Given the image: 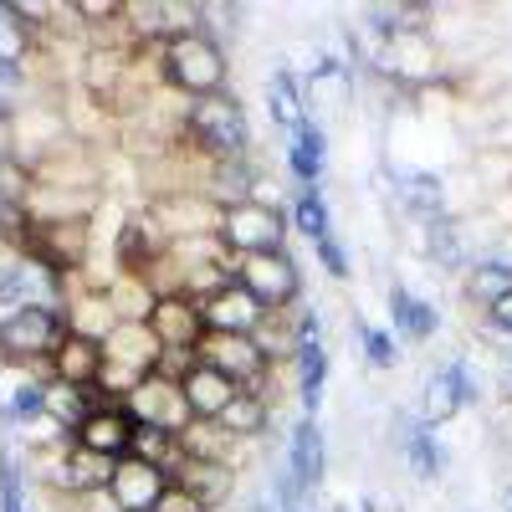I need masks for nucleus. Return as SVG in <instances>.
<instances>
[{
  "instance_id": "1",
  "label": "nucleus",
  "mask_w": 512,
  "mask_h": 512,
  "mask_svg": "<svg viewBox=\"0 0 512 512\" xmlns=\"http://www.w3.org/2000/svg\"><path fill=\"white\" fill-rule=\"evenodd\" d=\"M164 88L180 98H216L231 93V52L221 47L205 26L200 31H180L164 41Z\"/></svg>"
},
{
  "instance_id": "2",
  "label": "nucleus",
  "mask_w": 512,
  "mask_h": 512,
  "mask_svg": "<svg viewBox=\"0 0 512 512\" xmlns=\"http://www.w3.org/2000/svg\"><path fill=\"white\" fill-rule=\"evenodd\" d=\"M67 344V313L62 308H21L0 323V364L31 369L52 384V359Z\"/></svg>"
},
{
  "instance_id": "3",
  "label": "nucleus",
  "mask_w": 512,
  "mask_h": 512,
  "mask_svg": "<svg viewBox=\"0 0 512 512\" xmlns=\"http://www.w3.org/2000/svg\"><path fill=\"white\" fill-rule=\"evenodd\" d=\"M185 144L205 159H246L251 154V118L236 93L195 98L185 108Z\"/></svg>"
},
{
  "instance_id": "4",
  "label": "nucleus",
  "mask_w": 512,
  "mask_h": 512,
  "mask_svg": "<svg viewBox=\"0 0 512 512\" xmlns=\"http://www.w3.org/2000/svg\"><path fill=\"white\" fill-rule=\"evenodd\" d=\"M292 221L287 210L262 205V200H241L221 216V246L231 256H262V251H287Z\"/></svg>"
},
{
  "instance_id": "5",
  "label": "nucleus",
  "mask_w": 512,
  "mask_h": 512,
  "mask_svg": "<svg viewBox=\"0 0 512 512\" xmlns=\"http://www.w3.org/2000/svg\"><path fill=\"white\" fill-rule=\"evenodd\" d=\"M149 221L159 226V236L175 246V241H205V236H221V216L226 210L200 195V190H175V195H154L144 200Z\"/></svg>"
},
{
  "instance_id": "6",
  "label": "nucleus",
  "mask_w": 512,
  "mask_h": 512,
  "mask_svg": "<svg viewBox=\"0 0 512 512\" xmlns=\"http://www.w3.org/2000/svg\"><path fill=\"white\" fill-rule=\"evenodd\" d=\"M236 282L262 297L267 313H282L303 297V267L292 251H262V256H236Z\"/></svg>"
},
{
  "instance_id": "7",
  "label": "nucleus",
  "mask_w": 512,
  "mask_h": 512,
  "mask_svg": "<svg viewBox=\"0 0 512 512\" xmlns=\"http://www.w3.org/2000/svg\"><path fill=\"white\" fill-rule=\"evenodd\" d=\"M303 98H308V118H318L328 128V118L349 113V103L359 98V77L344 57L323 52L308 72H303Z\"/></svg>"
},
{
  "instance_id": "8",
  "label": "nucleus",
  "mask_w": 512,
  "mask_h": 512,
  "mask_svg": "<svg viewBox=\"0 0 512 512\" xmlns=\"http://www.w3.org/2000/svg\"><path fill=\"white\" fill-rule=\"evenodd\" d=\"M195 354H200V364H210V369H221L226 379H236L241 390H256V384L272 374L267 354L256 349L251 333H205L195 344Z\"/></svg>"
},
{
  "instance_id": "9",
  "label": "nucleus",
  "mask_w": 512,
  "mask_h": 512,
  "mask_svg": "<svg viewBox=\"0 0 512 512\" xmlns=\"http://www.w3.org/2000/svg\"><path fill=\"white\" fill-rule=\"evenodd\" d=\"M123 410L134 415V425H154V431H169V436H180L195 420L190 405H185L180 379H164V374H144V384L123 400Z\"/></svg>"
},
{
  "instance_id": "10",
  "label": "nucleus",
  "mask_w": 512,
  "mask_h": 512,
  "mask_svg": "<svg viewBox=\"0 0 512 512\" xmlns=\"http://www.w3.org/2000/svg\"><path fill=\"white\" fill-rule=\"evenodd\" d=\"M282 466L297 477V487H303V492H323V477H328V436L318 431V420L297 415V420L287 425Z\"/></svg>"
},
{
  "instance_id": "11",
  "label": "nucleus",
  "mask_w": 512,
  "mask_h": 512,
  "mask_svg": "<svg viewBox=\"0 0 512 512\" xmlns=\"http://www.w3.org/2000/svg\"><path fill=\"white\" fill-rule=\"evenodd\" d=\"M384 303H390V323H395V338L400 344H431L441 333V308L436 297H425L405 282H390L384 287Z\"/></svg>"
},
{
  "instance_id": "12",
  "label": "nucleus",
  "mask_w": 512,
  "mask_h": 512,
  "mask_svg": "<svg viewBox=\"0 0 512 512\" xmlns=\"http://www.w3.org/2000/svg\"><path fill=\"white\" fill-rule=\"evenodd\" d=\"M169 492V472L139 461V456H123L113 466V482H108V497L118 512H154V502Z\"/></svg>"
},
{
  "instance_id": "13",
  "label": "nucleus",
  "mask_w": 512,
  "mask_h": 512,
  "mask_svg": "<svg viewBox=\"0 0 512 512\" xmlns=\"http://www.w3.org/2000/svg\"><path fill=\"white\" fill-rule=\"evenodd\" d=\"M200 318H205V333H256V328H262V318H267V308H262V297H256V292H246L241 282H231L216 297H205Z\"/></svg>"
},
{
  "instance_id": "14",
  "label": "nucleus",
  "mask_w": 512,
  "mask_h": 512,
  "mask_svg": "<svg viewBox=\"0 0 512 512\" xmlns=\"http://www.w3.org/2000/svg\"><path fill=\"white\" fill-rule=\"evenodd\" d=\"M82 451L93 456H108V461H123L128 451H134V415H128L123 405H98L88 420H82V431L72 436Z\"/></svg>"
},
{
  "instance_id": "15",
  "label": "nucleus",
  "mask_w": 512,
  "mask_h": 512,
  "mask_svg": "<svg viewBox=\"0 0 512 512\" xmlns=\"http://www.w3.org/2000/svg\"><path fill=\"white\" fill-rule=\"evenodd\" d=\"M180 451L185 461H210V466H246V441H236L221 420H190L185 431H180Z\"/></svg>"
},
{
  "instance_id": "16",
  "label": "nucleus",
  "mask_w": 512,
  "mask_h": 512,
  "mask_svg": "<svg viewBox=\"0 0 512 512\" xmlns=\"http://www.w3.org/2000/svg\"><path fill=\"white\" fill-rule=\"evenodd\" d=\"M180 390H185V405L195 420H221L231 410V400L241 395V384L226 379L221 369H210V364H195L185 379H180Z\"/></svg>"
},
{
  "instance_id": "17",
  "label": "nucleus",
  "mask_w": 512,
  "mask_h": 512,
  "mask_svg": "<svg viewBox=\"0 0 512 512\" xmlns=\"http://www.w3.org/2000/svg\"><path fill=\"white\" fill-rule=\"evenodd\" d=\"M149 328H154V338H159L164 349H195L200 338H205V318H200L195 297H159Z\"/></svg>"
},
{
  "instance_id": "18",
  "label": "nucleus",
  "mask_w": 512,
  "mask_h": 512,
  "mask_svg": "<svg viewBox=\"0 0 512 512\" xmlns=\"http://www.w3.org/2000/svg\"><path fill=\"white\" fill-rule=\"evenodd\" d=\"M159 354H164V344L154 338L149 323H118L103 338V359L108 364H123V369H139V374H154L159 369Z\"/></svg>"
},
{
  "instance_id": "19",
  "label": "nucleus",
  "mask_w": 512,
  "mask_h": 512,
  "mask_svg": "<svg viewBox=\"0 0 512 512\" xmlns=\"http://www.w3.org/2000/svg\"><path fill=\"white\" fill-rule=\"evenodd\" d=\"M287 169H292L297 190H318L323 169H328V128L318 118H308L297 134H287Z\"/></svg>"
},
{
  "instance_id": "20",
  "label": "nucleus",
  "mask_w": 512,
  "mask_h": 512,
  "mask_svg": "<svg viewBox=\"0 0 512 512\" xmlns=\"http://www.w3.org/2000/svg\"><path fill=\"white\" fill-rule=\"evenodd\" d=\"M267 118L282 128V134H297L308 123V98H303V67H277L267 82Z\"/></svg>"
},
{
  "instance_id": "21",
  "label": "nucleus",
  "mask_w": 512,
  "mask_h": 512,
  "mask_svg": "<svg viewBox=\"0 0 512 512\" xmlns=\"http://www.w3.org/2000/svg\"><path fill=\"white\" fill-rule=\"evenodd\" d=\"M175 482L190 487L210 512H216V507H226V502L236 497L241 472H236V466H210V461H180V466H175Z\"/></svg>"
},
{
  "instance_id": "22",
  "label": "nucleus",
  "mask_w": 512,
  "mask_h": 512,
  "mask_svg": "<svg viewBox=\"0 0 512 512\" xmlns=\"http://www.w3.org/2000/svg\"><path fill=\"white\" fill-rule=\"evenodd\" d=\"M221 425L236 436V441H246V446H262V441H272V431H277V410L256 395V390H241L236 400H231V410L221 415Z\"/></svg>"
},
{
  "instance_id": "23",
  "label": "nucleus",
  "mask_w": 512,
  "mask_h": 512,
  "mask_svg": "<svg viewBox=\"0 0 512 512\" xmlns=\"http://www.w3.org/2000/svg\"><path fill=\"white\" fill-rule=\"evenodd\" d=\"M103 364H108V359H103V344L67 333V344H62V349H57V359H52V379L77 384V390H93L98 374H103Z\"/></svg>"
},
{
  "instance_id": "24",
  "label": "nucleus",
  "mask_w": 512,
  "mask_h": 512,
  "mask_svg": "<svg viewBox=\"0 0 512 512\" xmlns=\"http://www.w3.org/2000/svg\"><path fill=\"white\" fill-rule=\"evenodd\" d=\"M507 292H512V272L502 262H492V256H482V262H472L461 272V297L477 308V318H487Z\"/></svg>"
},
{
  "instance_id": "25",
  "label": "nucleus",
  "mask_w": 512,
  "mask_h": 512,
  "mask_svg": "<svg viewBox=\"0 0 512 512\" xmlns=\"http://www.w3.org/2000/svg\"><path fill=\"white\" fill-rule=\"evenodd\" d=\"M415 415H420L425 431H441V425L461 420V395H456V384L446 379V369H441V364H436L431 374H425L420 400H415Z\"/></svg>"
},
{
  "instance_id": "26",
  "label": "nucleus",
  "mask_w": 512,
  "mask_h": 512,
  "mask_svg": "<svg viewBox=\"0 0 512 512\" xmlns=\"http://www.w3.org/2000/svg\"><path fill=\"white\" fill-rule=\"evenodd\" d=\"M103 292H108V303H113L118 323H149V318H154V308H159L154 287H149L139 272H118Z\"/></svg>"
},
{
  "instance_id": "27",
  "label": "nucleus",
  "mask_w": 512,
  "mask_h": 512,
  "mask_svg": "<svg viewBox=\"0 0 512 512\" xmlns=\"http://www.w3.org/2000/svg\"><path fill=\"white\" fill-rule=\"evenodd\" d=\"M98 405H103V400H98L93 390H77V384H62V379L47 384V415L62 425L67 436H77V431H82V420H88Z\"/></svg>"
},
{
  "instance_id": "28",
  "label": "nucleus",
  "mask_w": 512,
  "mask_h": 512,
  "mask_svg": "<svg viewBox=\"0 0 512 512\" xmlns=\"http://www.w3.org/2000/svg\"><path fill=\"white\" fill-rule=\"evenodd\" d=\"M287 221H292V231L303 236V241H323V236H333V210H328V200L318 195V190H292V200H287Z\"/></svg>"
},
{
  "instance_id": "29",
  "label": "nucleus",
  "mask_w": 512,
  "mask_h": 512,
  "mask_svg": "<svg viewBox=\"0 0 512 512\" xmlns=\"http://www.w3.org/2000/svg\"><path fill=\"white\" fill-rule=\"evenodd\" d=\"M354 333H359V349H364V364H369L374 374H390V369H400L405 349H400V338H395V328H374V323L354 318Z\"/></svg>"
},
{
  "instance_id": "30",
  "label": "nucleus",
  "mask_w": 512,
  "mask_h": 512,
  "mask_svg": "<svg viewBox=\"0 0 512 512\" xmlns=\"http://www.w3.org/2000/svg\"><path fill=\"white\" fill-rule=\"evenodd\" d=\"M36 31L16 16V6H0V62L6 67H31V57H36Z\"/></svg>"
},
{
  "instance_id": "31",
  "label": "nucleus",
  "mask_w": 512,
  "mask_h": 512,
  "mask_svg": "<svg viewBox=\"0 0 512 512\" xmlns=\"http://www.w3.org/2000/svg\"><path fill=\"white\" fill-rule=\"evenodd\" d=\"M313 251H318V262H323V272L333 282H354V256H349V246L338 241V236H323Z\"/></svg>"
},
{
  "instance_id": "32",
  "label": "nucleus",
  "mask_w": 512,
  "mask_h": 512,
  "mask_svg": "<svg viewBox=\"0 0 512 512\" xmlns=\"http://www.w3.org/2000/svg\"><path fill=\"white\" fill-rule=\"evenodd\" d=\"M154 512H210V507H205V502H200V497H195L190 487L169 482V492H164V497L154 502Z\"/></svg>"
},
{
  "instance_id": "33",
  "label": "nucleus",
  "mask_w": 512,
  "mask_h": 512,
  "mask_svg": "<svg viewBox=\"0 0 512 512\" xmlns=\"http://www.w3.org/2000/svg\"><path fill=\"white\" fill-rule=\"evenodd\" d=\"M492 262H502V267L512 272V226H507V231L497 236V246H492Z\"/></svg>"
},
{
  "instance_id": "34",
  "label": "nucleus",
  "mask_w": 512,
  "mask_h": 512,
  "mask_svg": "<svg viewBox=\"0 0 512 512\" xmlns=\"http://www.w3.org/2000/svg\"><path fill=\"white\" fill-rule=\"evenodd\" d=\"M487 318H492V323H497V328H502V333H512V292H507V297H502V303H497V308H492V313H487Z\"/></svg>"
},
{
  "instance_id": "35",
  "label": "nucleus",
  "mask_w": 512,
  "mask_h": 512,
  "mask_svg": "<svg viewBox=\"0 0 512 512\" xmlns=\"http://www.w3.org/2000/svg\"><path fill=\"white\" fill-rule=\"evenodd\" d=\"M502 512H512V482L502 487Z\"/></svg>"
}]
</instances>
